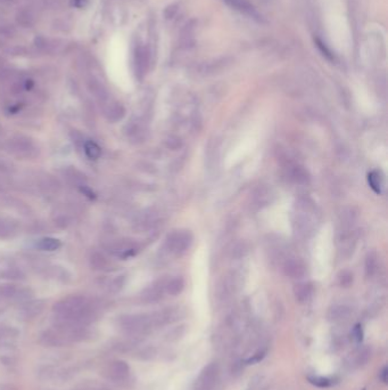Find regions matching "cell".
Wrapping results in <instances>:
<instances>
[{"label": "cell", "mask_w": 388, "mask_h": 390, "mask_svg": "<svg viewBox=\"0 0 388 390\" xmlns=\"http://www.w3.org/2000/svg\"><path fill=\"white\" fill-rule=\"evenodd\" d=\"M103 304L98 299L72 294L58 300L53 307L55 318L90 325L102 314Z\"/></svg>", "instance_id": "obj_1"}, {"label": "cell", "mask_w": 388, "mask_h": 390, "mask_svg": "<svg viewBox=\"0 0 388 390\" xmlns=\"http://www.w3.org/2000/svg\"><path fill=\"white\" fill-rule=\"evenodd\" d=\"M89 325L55 318L52 329L41 334V341L50 347H64L90 337Z\"/></svg>", "instance_id": "obj_2"}, {"label": "cell", "mask_w": 388, "mask_h": 390, "mask_svg": "<svg viewBox=\"0 0 388 390\" xmlns=\"http://www.w3.org/2000/svg\"><path fill=\"white\" fill-rule=\"evenodd\" d=\"M3 147L13 156L22 160H32L40 154L39 145L30 136L15 134L4 140Z\"/></svg>", "instance_id": "obj_3"}, {"label": "cell", "mask_w": 388, "mask_h": 390, "mask_svg": "<svg viewBox=\"0 0 388 390\" xmlns=\"http://www.w3.org/2000/svg\"><path fill=\"white\" fill-rule=\"evenodd\" d=\"M118 324L120 330L130 337H141L155 327L153 315L148 314L123 315L119 317Z\"/></svg>", "instance_id": "obj_4"}, {"label": "cell", "mask_w": 388, "mask_h": 390, "mask_svg": "<svg viewBox=\"0 0 388 390\" xmlns=\"http://www.w3.org/2000/svg\"><path fill=\"white\" fill-rule=\"evenodd\" d=\"M298 214L296 215L294 226L296 233L300 236H307L312 233L315 227V217H314V206L311 201L300 200L297 205Z\"/></svg>", "instance_id": "obj_5"}, {"label": "cell", "mask_w": 388, "mask_h": 390, "mask_svg": "<svg viewBox=\"0 0 388 390\" xmlns=\"http://www.w3.org/2000/svg\"><path fill=\"white\" fill-rule=\"evenodd\" d=\"M105 252L113 258L127 260L138 255L140 251L139 243L130 239L111 240L104 246Z\"/></svg>", "instance_id": "obj_6"}, {"label": "cell", "mask_w": 388, "mask_h": 390, "mask_svg": "<svg viewBox=\"0 0 388 390\" xmlns=\"http://www.w3.org/2000/svg\"><path fill=\"white\" fill-rule=\"evenodd\" d=\"M104 376L119 385H128L131 382V370L124 360H114L104 368Z\"/></svg>", "instance_id": "obj_7"}, {"label": "cell", "mask_w": 388, "mask_h": 390, "mask_svg": "<svg viewBox=\"0 0 388 390\" xmlns=\"http://www.w3.org/2000/svg\"><path fill=\"white\" fill-rule=\"evenodd\" d=\"M219 366L216 363H211L200 372L195 382L194 390H213L218 382Z\"/></svg>", "instance_id": "obj_8"}, {"label": "cell", "mask_w": 388, "mask_h": 390, "mask_svg": "<svg viewBox=\"0 0 388 390\" xmlns=\"http://www.w3.org/2000/svg\"><path fill=\"white\" fill-rule=\"evenodd\" d=\"M191 242H193V236H191L190 232L177 231L169 236L168 241H166V246L171 252L181 254L190 247Z\"/></svg>", "instance_id": "obj_9"}, {"label": "cell", "mask_w": 388, "mask_h": 390, "mask_svg": "<svg viewBox=\"0 0 388 390\" xmlns=\"http://www.w3.org/2000/svg\"><path fill=\"white\" fill-rule=\"evenodd\" d=\"M32 293L29 289L22 288L14 284L0 285V301L13 300V301H28L31 299Z\"/></svg>", "instance_id": "obj_10"}, {"label": "cell", "mask_w": 388, "mask_h": 390, "mask_svg": "<svg viewBox=\"0 0 388 390\" xmlns=\"http://www.w3.org/2000/svg\"><path fill=\"white\" fill-rule=\"evenodd\" d=\"M86 85L88 90L93 94L96 101L98 102L99 106H103L104 104H106L110 99H112L106 86L104 85L97 77H95L94 74H90V76L86 78Z\"/></svg>", "instance_id": "obj_11"}, {"label": "cell", "mask_w": 388, "mask_h": 390, "mask_svg": "<svg viewBox=\"0 0 388 390\" xmlns=\"http://www.w3.org/2000/svg\"><path fill=\"white\" fill-rule=\"evenodd\" d=\"M104 117L112 123L119 122L125 117V107L115 99H110L106 104L100 106Z\"/></svg>", "instance_id": "obj_12"}, {"label": "cell", "mask_w": 388, "mask_h": 390, "mask_svg": "<svg viewBox=\"0 0 388 390\" xmlns=\"http://www.w3.org/2000/svg\"><path fill=\"white\" fill-rule=\"evenodd\" d=\"M89 260L91 267L96 269V271L110 273L116 269V264L110 257H107L106 254H104V252L94 251L93 254L90 255Z\"/></svg>", "instance_id": "obj_13"}, {"label": "cell", "mask_w": 388, "mask_h": 390, "mask_svg": "<svg viewBox=\"0 0 388 390\" xmlns=\"http://www.w3.org/2000/svg\"><path fill=\"white\" fill-rule=\"evenodd\" d=\"M20 224L10 217H0V240H12L20 234Z\"/></svg>", "instance_id": "obj_14"}, {"label": "cell", "mask_w": 388, "mask_h": 390, "mask_svg": "<svg viewBox=\"0 0 388 390\" xmlns=\"http://www.w3.org/2000/svg\"><path fill=\"white\" fill-rule=\"evenodd\" d=\"M23 277V272L15 261L10 259H0V279L20 280Z\"/></svg>", "instance_id": "obj_15"}, {"label": "cell", "mask_w": 388, "mask_h": 390, "mask_svg": "<svg viewBox=\"0 0 388 390\" xmlns=\"http://www.w3.org/2000/svg\"><path fill=\"white\" fill-rule=\"evenodd\" d=\"M223 2L227 4L228 6L233 8V10H236L239 12V13L248 16L250 19L260 20V14L257 13L255 7H254L248 0H223Z\"/></svg>", "instance_id": "obj_16"}, {"label": "cell", "mask_w": 388, "mask_h": 390, "mask_svg": "<svg viewBox=\"0 0 388 390\" xmlns=\"http://www.w3.org/2000/svg\"><path fill=\"white\" fill-rule=\"evenodd\" d=\"M283 269H285L286 275L291 277V279H300V277H303L306 273L305 265L297 259L287 260L285 266H283Z\"/></svg>", "instance_id": "obj_17"}, {"label": "cell", "mask_w": 388, "mask_h": 390, "mask_svg": "<svg viewBox=\"0 0 388 390\" xmlns=\"http://www.w3.org/2000/svg\"><path fill=\"white\" fill-rule=\"evenodd\" d=\"M64 176L69 182L74 185L75 187L81 188L83 186L88 185L87 176L80 170L75 167H68L64 170Z\"/></svg>", "instance_id": "obj_18"}, {"label": "cell", "mask_w": 388, "mask_h": 390, "mask_svg": "<svg viewBox=\"0 0 388 390\" xmlns=\"http://www.w3.org/2000/svg\"><path fill=\"white\" fill-rule=\"evenodd\" d=\"M16 22L22 28H32L36 23V15L32 10L29 8H22L16 14Z\"/></svg>", "instance_id": "obj_19"}, {"label": "cell", "mask_w": 388, "mask_h": 390, "mask_svg": "<svg viewBox=\"0 0 388 390\" xmlns=\"http://www.w3.org/2000/svg\"><path fill=\"white\" fill-rule=\"evenodd\" d=\"M37 249H39L41 251H47V252H54L60 250L62 248V242L58 239L55 238H43L37 241L36 243Z\"/></svg>", "instance_id": "obj_20"}, {"label": "cell", "mask_w": 388, "mask_h": 390, "mask_svg": "<svg viewBox=\"0 0 388 390\" xmlns=\"http://www.w3.org/2000/svg\"><path fill=\"white\" fill-rule=\"evenodd\" d=\"M289 177L290 179L295 181L296 184L305 185L310 180V175L305 169L300 165H293L289 169Z\"/></svg>", "instance_id": "obj_21"}, {"label": "cell", "mask_w": 388, "mask_h": 390, "mask_svg": "<svg viewBox=\"0 0 388 390\" xmlns=\"http://www.w3.org/2000/svg\"><path fill=\"white\" fill-rule=\"evenodd\" d=\"M44 309V304L41 301H30L28 300L22 307V315L25 318L36 317Z\"/></svg>", "instance_id": "obj_22"}, {"label": "cell", "mask_w": 388, "mask_h": 390, "mask_svg": "<svg viewBox=\"0 0 388 390\" xmlns=\"http://www.w3.org/2000/svg\"><path fill=\"white\" fill-rule=\"evenodd\" d=\"M127 135L132 140H144L146 136V129L143 124L138 121H132L127 127Z\"/></svg>", "instance_id": "obj_23"}, {"label": "cell", "mask_w": 388, "mask_h": 390, "mask_svg": "<svg viewBox=\"0 0 388 390\" xmlns=\"http://www.w3.org/2000/svg\"><path fill=\"white\" fill-rule=\"evenodd\" d=\"M83 152H85L86 156L90 160H98L100 156H102V148H100L99 145L94 142L91 139H87L85 144H83Z\"/></svg>", "instance_id": "obj_24"}, {"label": "cell", "mask_w": 388, "mask_h": 390, "mask_svg": "<svg viewBox=\"0 0 388 390\" xmlns=\"http://www.w3.org/2000/svg\"><path fill=\"white\" fill-rule=\"evenodd\" d=\"M368 180L371 188H372L375 193H381L383 186H385V177H383L381 171L374 170V171L370 172Z\"/></svg>", "instance_id": "obj_25"}, {"label": "cell", "mask_w": 388, "mask_h": 390, "mask_svg": "<svg viewBox=\"0 0 388 390\" xmlns=\"http://www.w3.org/2000/svg\"><path fill=\"white\" fill-rule=\"evenodd\" d=\"M163 294V288L160 284H154L149 286L147 290H145L143 293V299L146 302H155L158 301L162 298Z\"/></svg>", "instance_id": "obj_26"}, {"label": "cell", "mask_w": 388, "mask_h": 390, "mask_svg": "<svg viewBox=\"0 0 388 390\" xmlns=\"http://www.w3.org/2000/svg\"><path fill=\"white\" fill-rule=\"evenodd\" d=\"M311 286L306 284V283H302V284H298L296 285V288L294 290V293H295V298L296 300H297L298 302H305L307 301L308 299H310L311 297Z\"/></svg>", "instance_id": "obj_27"}, {"label": "cell", "mask_w": 388, "mask_h": 390, "mask_svg": "<svg viewBox=\"0 0 388 390\" xmlns=\"http://www.w3.org/2000/svg\"><path fill=\"white\" fill-rule=\"evenodd\" d=\"M349 315V309L345 306H335L332 307L329 312V318L331 321H343V319L347 318Z\"/></svg>", "instance_id": "obj_28"}, {"label": "cell", "mask_w": 388, "mask_h": 390, "mask_svg": "<svg viewBox=\"0 0 388 390\" xmlns=\"http://www.w3.org/2000/svg\"><path fill=\"white\" fill-rule=\"evenodd\" d=\"M183 286H185V284H183L182 279H180V277H175V279H172L166 284L165 288L168 293L172 294V296H178L179 293L182 292Z\"/></svg>", "instance_id": "obj_29"}, {"label": "cell", "mask_w": 388, "mask_h": 390, "mask_svg": "<svg viewBox=\"0 0 388 390\" xmlns=\"http://www.w3.org/2000/svg\"><path fill=\"white\" fill-rule=\"evenodd\" d=\"M307 380L311 384L315 385V387H319V388H328L332 384V380L330 379V377H325V376L308 375Z\"/></svg>", "instance_id": "obj_30"}, {"label": "cell", "mask_w": 388, "mask_h": 390, "mask_svg": "<svg viewBox=\"0 0 388 390\" xmlns=\"http://www.w3.org/2000/svg\"><path fill=\"white\" fill-rule=\"evenodd\" d=\"M4 52L11 56H30V51L23 46H7Z\"/></svg>", "instance_id": "obj_31"}, {"label": "cell", "mask_w": 388, "mask_h": 390, "mask_svg": "<svg viewBox=\"0 0 388 390\" xmlns=\"http://www.w3.org/2000/svg\"><path fill=\"white\" fill-rule=\"evenodd\" d=\"M271 198V192L268 188H258L257 192L255 193V200L257 202V205H266L269 203Z\"/></svg>", "instance_id": "obj_32"}, {"label": "cell", "mask_w": 388, "mask_h": 390, "mask_svg": "<svg viewBox=\"0 0 388 390\" xmlns=\"http://www.w3.org/2000/svg\"><path fill=\"white\" fill-rule=\"evenodd\" d=\"M16 35V29L11 24H3L0 26V36L6 37V38H14Z\"/></svg>", "instance_id": "obj_33"}, {"label": "cell", "mask_w": 388, "mask_h": 390, "mask_svg": "<svg viewBox=\"0 0 388 390\" xmlns=\"http://www.w3.org/2000/svg\"><path fill=\"white\" fill-rule=\"evenodd\" d=\"M123 284H124V276H118L111 282L110 285H108V289H110V291L112 292H118L122 289Z\"/></svg>", "instance_id": "obj_34"}, {"label": "cell", "mask_w": 388, "mask_h": 390, "mask_svg": "<svg viewBox=\"0 0 388 390\" xmlns=\"http://www.w3.org/2000/svg\"><path fill=\"white\" fill-rule=\"evenodd\" d=\"M54 29L62 32H69L71 29H72V27L64 20H57L54 22Z\"/></svg>", "instance_id": "obj_35"}, {"label": "cell", "mask_w": 388, "mask_h": 390, "mask_svg": "<svg viewBox=\"0 0 388 390\" xmlns=\"http://www.w3.org/2000/svg\"><path fill=\"white\" fill-rule=\"evenodd\" d=\"M265 354H266V350L257 351L256 354H254L252 356V357L246 359V364H256L258 362H261V360L265 357Z\"/></svg>", "instance_id": "obj_36"}, {"label": "cell", "mask_w": 388, "mask_h": 390, "mask_svg": "<svg viewBox=\"0 0 388 390\" xmlns=\"http://www.w3.org/2000/svg\"><path fill=\"white\" fill-rule=\"evenodd\" d=\"M47 40L48 39H46L45 37H43V36H37L36 37V38H35V46L37 47L38 51L43 52V53L45 52L46 46H47Z\"/></svg>", "instance_id": "obj_37"}, {"label": "cell", "mask_w": 388, "mask_h": 390, "mask_svg": "<svg viewBox=\"0 0 388 390\" xmlns=\"http://www.w3.org/2000/svg\"><path fill=\"white\" fill-rule=\"evenodd\" d=\"M352 335H353L354 340H355L357 343H360L362 341L363 331H362V326L360 324H356L355 326H354V329L352 331Z\"/></svg>", "instance_id": "obj_38"}, {"label": "cell", "mask_w": 388, "mask_h": 390, "mask_svg": "<svg viewBox=\"0 0 388 390\" xmlns=\"http://www.w3.org/2000/svg\"><path fill=\"white\" fill-rule=\"evenodd\" d=\"M374 267H375V258L372 255H370L368 257V259H366V271H368V273L372 274L375 269Z\"/></svg>", "instance_id": "obj_39"}, {"label": "cell", "mask_w": 388, "mask_h": 390, "mask_svg": "<svg viewBox=\"0 0 388 390\" xmlns=\"http://www.w3.org/2000/svg\"><path fill=\"white\" fill-rule=\"evenodd\" d=\"M89 4V0H71V5L75 8H85Z\"/></svg>", "instance_id": "obj_40"}, {"label": "cell", "mask_w": 388, "mask_h": 390, "mask_svg": "<svg viewBox=\"0 0 388 390\" xmlns=\"http://www.w3.org/2000/svg\"><path fill=\"white\" fill-rule=\"evenodd\" d=\"M387 374H388V368L387 366H383L381 371L379 372V379L381 380V382L387 383Z\"/></svg>", "instance_id": "obj_41"}, {"label": "cell", "mask_w": 388, "mask_h": 390, "mask_svg": "<svg viewBox=\"0 0 388 390\" xmlns=\"http://www.w3.org/2000/svg\"><path fill=\"white\" fill-rule=\"evenodd\" d=\"M18 0H0V4H14Z\"/></svg>", "instance_id": "obj_42"}, {"label": "cell", "mask_w": 388, "mask_h": 390, "mask_svg": "<svg viewBox=\"0 0 388 390\" xmlns=\"http://www.w3.org/2000/svg\"><path fill=\"white\" fill-rule=\"evenodd\" d=\"M7 47V46H6V44L5 43H4V41H2V40H0V49H3V51H4V49H5Z\"/></svg>", "instance_id": "obj_43"}, {"label": "cell", "mask_w": 388, "mask_h": 390, "mask_svg": "<svg viewBox=\"0 0 388 390\" xmlns=\"http://www.w3.org/2000/svg\"><path fill=\"white\" fill-rule=\"evenodd\" d=\"M3 335H5V329H3V327H0V338H2Z\"/></svg>", "instance_id": "obj_44"}, {"label": "cell", "mask_w": 388, "mask_h": 390, "mask_svg": "<svg viewBox=\"0 0 388 390\" xmlns=\"http://www.w3.org/2000/svg\"><path fill=\"white\" fill-rule=\"evenodd\" d=\"M2 138H3V128L0 126V144H2Z\"/></svg>", "instance_id": "obj_45"}, {"label": "cell", "mask_w": 388, "mask_h": 390, "mask_svg": "<svg viewBox=\"0 0 388 390\" xmlns=\"http://www.w3.org/2000/svg\"><path fill=\"white\" fill-rule=\"evenodd\" d=\"M89 390H106V389H89Z\"/></svg>", "instance_id": "obj_46"}]
</instances>
